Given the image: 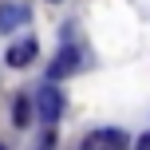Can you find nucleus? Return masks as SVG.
Listing matches in <instances>:
<instances>
[{"instance_id": "f257e3e1", "label": "nucleus", "mask_w": 150, "mask_h": 150, "mask_svg": "<svg viewBox=\"0 0 150 150\" xmlns=\"http://www.w3.org/2000/svg\"><path fill=\"white\" fill-rule=\"evenodd\" d=\"M36 115H40V119L47 122V127H52V122H55V119L63 115V95H59V91L52 87V83H44V87L36 91Z\"/></svg>"}, {"instance_id": "f03ea898", "label": "nucleus", "mask_w": 150, "mask_h": 150, "mask_svg": "<svg viewBox=\"0 0 150 150\" xmlns=\"http://www.w3.org/2000/svg\"><path fill=\"white\" fill-rule=\"evenodd\" d=\"M79 150H127V134L122 130H95L83 138Z\"/></svg>"}, {"instance_id": "7ed1b4c3", "label": "nucleus", "mask_w": 150, "mask_h": 150, "mask_svg": "<svg viewBox=\"0 0 150 150\" xmlns=\"http://www.w3.org/2000/svg\"><path fill=\"white\" fill-rule=\"evenodd\" d=\"M75 67H79V52H75V47H63V52L55 55V63L47 67V75H52V79H63V75H71Z\"/></svg>"}, {"instance_id": "20e7f679", "label": "nucleus", "mask_w": 150, "mask_h": 150, "mask_svg": "<svg viewBox=\"0 0 150 150\" xmlns=\"http://www.w3.org/2000/svg\"><path fill=\"white\" fill-rule=\"evenodd\" d=\"M36 59V40H20L8 47V67H28Z\"/></svg>"}, {"instance_id": "39448f33", "label": "nucleus", "mask_w": 150, "mask_h": 150, "mask_svg": "<svg viewBox=\"0 0 150 150\" xmlns=\"http://www.w3.org/2000/svg\"><path fill=\"white\" fill-rule=\"evenodd\" d=\"M28 20V8L24 4H0V32H12Z\"/></svg>"}, {"instance_id": "423d86ee", "label": "nucleus", "mask_w": 150, "mask_h": 150, "mask_svg": "<svg viewBox=\"0 0 150 150\" xmlns=\"http://www.w3.org/2000/svg\"><path fill=\"white\" fill-rule=\"evenodd\" d=\"M12 122H16V127H28V122H32V99H16V103H12Z\"/></svg>"}, {"instance_id": "0eeeda50", "label": "nucleus", "mask_w": 150, "mask_h": 150, "mask_svg": "<svg viewBox=\"0 0 150 150\" xmlns=\"http://www.w3.org/2000/svg\"><path fill=\"white\" fill-rule=\"evenodd\" d=\"M40 150H55V130H47V134H44V146H40Z\"/></svg>"}, {"instance_id": "6e6552de", "label": "nucleus", "mask_w": 150, "mask_h": 150, "mask_svg": "<svg viewBox=\"0 0 150 150\" xmlns=\"http://www.w3.org/2000/svg\"><path fill=\"white\" fill-rule=\"evenodd\" d=\"M134 150H150V130H146L142 138H138V146H134Z\"/></svg>"}, {"instance_id": "1a4fd4ad", "label": "nucleus", "mask_w": 150, "mask_h": 150, "mask_svg": "<svg viewBox=\"0 0 150 150\" xmlns=\"http://www.w3.org/2000/svg\"><path fill=\"white\" fill-rule=\"evenodd\" d=\"M0 150H4V146H0Z\"/></svg>"}]
</instances>
